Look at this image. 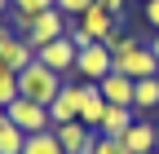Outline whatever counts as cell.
Returning <instances> with one entry per match:
<instances>
[{
    "instance_id": "cell-11",
    "label": "cell",
    "mask_w": 159,
    "mask_h": 154,
    "mask_svg": "<svg viewBox=\"0 0 159 154\" xmlns=\"http://www.w3.org/2000/svg\"><path fill=\"white\" fill-rule=\"evenodd\" d=\"M97 92L111 101V106H133V79L128 75H119V71H111L102 84H97Z\"/></svg>"
},
{
    "instance_id": "cell-4",
    "label": "cell",
    "mask_w": 159,
    "mask_h": 154,
    "mask_svg": "<svg viewBox=\"0 0 159 154\" xmlns=\"http://www.w3.org/2000/svg\"><path fill=\"white\" fill-rule=\"evenodd\" d=\"M80 106H84V84H62V92L49 101V123L53 128H62V123H75L80 119Z\"/></svg>"
},
{
    "instance_id": "cell-28",
    "label": "cell",
    "mask_w": 159,
    "mask_h": 154,
    "mask_svg": "<svg viewBox=\"0 0 159 154\" xmlns=\"http://www.w3.org/2000/svg\"><path fill=\"white\" fill-rule=\"evenodd\" d=\"M5 13H9V0H0V18H5Z\"/></svg>"
},
{
    "instance_id": "cell-9",
    "label": "cell",
    "mask_w": 159,
    "mask_h": 154,
    "mask_svg": "<svg viewBox=\"0 0 159 154\" xmlns=\"http://www.w3.org/2000/svg\"><path fill=\"white\" fill-rule=\"evenodd\" d=\"M133 123H137V110L133 106H111L106 101V114H102V123H97V132H102V137H124Z\"/></svg>"
},
{
    "instance_id": "cell-1",
    "label": "cell",
    "mask_w": 159,
    "mask_h": 154,
    "mask_svg": "<svg viewBox=\"0 0 159 154\" xmlns=\"http://www.w3.org/2000/svg\"><path fill=\"white\" fill-rule=\"evenodd\" d=\"M62 84H66V79H62L57 71H49L40 57H35L27 71H18V97H31V101H40V106H49L57 92H62Z\"/></svg>"
},
{
    "instance_id": "cell-5",
    "label": "cell",
    "mask_w": 159,
    "mask_h": 154,
    "mask_svg": "<svg viewBox=\"0 0 159 154\" xmlns=\"http://www.w3.org/2000/svg\"><path fill=\"white\" fill-rule=\"evenodd\" d=\"M9 123L22 128L27 137H31V132H49V128H53V123H49V106H40V101H31V97H18V101L9 106Z\"/></svg>"
},
{
    "instance_id": "cell-19",
    "label": "cell",
    "mask_w": 159,
    "mask_h": 154,
    "mask_svg": "<svg viewBox=\"0 0 159 154\" xmlns=\"http://www.w3.org/2000/svg\"><path fill=\"white\" fill-rule=\"evenodd\" d=\"M89 154H128V145L119 141V137H102V132H97L93 137V150Z\"/></svg>"
},
{
    "instance_id": "cell-12",
    "label": "cell",
    "mask_w": 159,
    "mask_h": 154,
    "mask_svg": "<svg viewBox=\"0 0 159 154\" xmlns=\"http://www.w3.org/2000/svg\"><path fill=\"white\" fill-rule=\"evenodd\" d=\"M119 141L128 145V154H155V123L150 119H137Z\"/></svg>"
},
{
    "instance_id": "cell-26",
    "label": "cell",
    "mask_w": 159,
    "mask_h": 154,
    "mask_svg": "<svg viewBox=\"0 0 159 154\" xmlns=\"http://www.w3.org/2000/svg\"><path fill=\"white\" fill-rule=\"evenodd\" d=\"M150 53H155V57H159V31H155V35H150Z\"/></svg>"
},
{
    "instance_id": "cell-13",
    "label": "cell",
    "mask_w": 159,
    "mask_h": 154,
    "mask_svg": "<svg viewBox=\"0 0 159 154\" xmlns=\"http://www.w3.org/2000/svg\"><path fill=\"white\" fill-rule=\"evenodd\" d=\"M0 62H5V66H9V71L18 75V71H27V66L35 62V49H31V44L22 40V35H13V40H9L5 49H0Z\"/></svg>"
},
{
    "instance_id": "cell-7",
    "label": "cell",
    "mask_w": 159,
    "mask_h": 154,
    "mask_svg": "<svg viewBox=\"0 0 159 154\" xmlns=\"http://www.w3.org/2000/svg\"><path fill=\"white\" fill-rule=\"evenodd\" d=\"M35 57H40V62H44L49 71H57V75L66 79V75H75V57H80V49H75L66 35H62V40H49V44L40 49Z\"/></svg>"
},
{
    "instance_id": "cell-15",
    "label": "cell",
    "mask_w": 159,
    "mask_h": 154,
    "mask_svg": "<svg viewBox=\"0 0 159 154\" xmlns=\"http://www.w3.org/2000/svg\"><path fill=\"white\" fill-rule=\"evenodd\" d=\"M80 27H84L93 40H106V31H115V27H119V18H111L106 9H97V5H93V9L80 13Z\"/></svg>"
},
{
    "instance_id": "cell-18",
    "label": "cell",
    "mask_w": 159,
    "mask_h": 154,
    "mask_svg": "<svg viewBox=\"0 0 159 154\" xmlns=\"http://www.w3.org/2000/svg\"><path fill=\"white\" fill-rule=\"evenodd\" d=\"M13 101H18V75H13V71H9L5 62H0V106L9 110Z\"/></svg>"
},
{
    "instance_id": "cell-20",
    "label": "cell",
    "mask_w": 159,
    "mask_h": 154,
    "mask_svg": "<svg viewBox=\"0 0 159 154\" xmlns=\"http://www.w3.org/2000/svg\"><path fill=\"white\" fill-rule=\"evenodd\" d=\"M93 5H97V0H53V9H62L66 18H80V13L93 9Z\"/></svg>"
},
{
    "instance_id": "cell-21",
    "label": "cell",
    "mask_w": 159,
    "mask_h": 154,
    "mask_svg": "<svg viewBox=\"0 0 159 154\" xmlns=\"http://www.w3.org/2000/svg\"><path fill=\"white\" fill-rule=\"evenodd\" d=\"M9 5H13V9H22V13H31V18H35V13H44V9H53V0H9Z\"/></svg>"
},
{
    "instance_id": "cell-3",
    "label": "cell",
    "mask_w": 159,
    "mask_h": 154,
    "mask_svg": "<svg viewBox=\"0 0 159 154\" xmlns=\"http://www.w3.org/2000/svg\"><path fill=\"white\" fill-rule=\"evenodd\" d=\"M71 31V18L62 9H44V13H35V22H31V35H27V44L40 53L49 40H62V35Z\"/></svg>"
},
{
    "instance_id": "cell-2",
    "label": "cell",
    "mask_w": 159,
    "mask_h": 154,
    "mask_svg": "<svg viewBox=\"0 0 159 154\" xmlns=\"http://www.w3.org/2000/svg\"><path fill=\"white\" fill-rule=\"evenodd\" d=\"M111 71H115V57H111V49L102 40L89 44V49H80V57H75V79L80 84H102Z\"/></svg>"
},
{
    "instance_id": "cell-10",
    "label": "cell",
    "mask_w": 159,
    "mask_h": 154,
    "mask_svg": "<svg viewBox=\"0 0 159 154\" xmlns=\"http://www.w3.org/2000/svg\"><path fill=\"white\" fill-rule=\"evenodd\" d=\"M155 106H159V75H150V79H133V110H137V119H150Z\"/></svg>"
},
{
    "instance_id": "cell-14",
    "label": "cell",
    "mask_w": 159,
    "mask_h": 154,
    "mask_svg": "<svg viewBox=\"0 0 159 154\" xmlns=\"http://www.w3.org/2000/svg\"><path fill=\"white\" fill-rule=\"evenodd\" d=\"M102 114H106V97L97 92V84H84V106H80V123L97 132V123H102Z\"/></svg>"
},
{
    "instance_id": "cell-29",
    "label": "cell",
    "mask_w": 159,
    "mask_h": 154,
    "mask_svg": "<svg viewBox=\"0 0 159 154\" xmlns=\"http://www.w3.org/2000/svg\"><path fill=\"white\" fill-rule=\"evenodd\" d=\"M155 154H159V123H155Z\"/></svg>"
},
{
    "instance_id": "cell-22",
    "label": "cell",
    "mask_w": 159,
    "mask_h": 154,
    "mask_svg": "<svg viewBox=\"0 0 159 154\" xmlns=\"http://www.w3.org/2000/svg\"><path fill=\"white\" fill-rule=\"evenodd\" d=\"M66 40H71L75 49H89V44H97V40H93V35H89L84 27H80V22H71V31H66Z\"/></svg>"
},
{
    "instance_id": "cell-17",
    "label": "cell",
    "mask_w": 159,
    "mask_h": 154,
    "mask_svg": "<svg viewBox=\"0 0 159 154\" xmlns=\"http://www.w3.org/2000/svg\"><path fill=\"white\" fill-rule=\"evenodd\" d=\"M22 145H27V132L22 128H13V123L0 128V154H22Z\"/></svg>"
},
{
    "instance_id": "cell-30",
    "label": "cell",
    "mask_w": 159,
    "mask_h": 154,
    "mask_svg": "<svg viewBox=\"0 0 159 154\" xmlns=\"http://www.w3.org/2000/svg\"><path fill=\"white\" fill-rule=\"evenodd\" d=\"M142 5H146V0H142Z\"/></svg>"
},
{
    "instance_id": "cell-8",
    "label": "cell",
    "mask_w": 159,
    "mask_h": 154,
    "mask_svg": "<svg viewBox=\"0 0 159 154\" xmlns=\"http://www.w3.org/2000/svg\"><path fill=\"white\" fill-rule=\"evenodd\" d=\"M53 137H57V145H62L66 154H89L97 132H93V128H84V123L75 119V123H62V128H53Z\"/></svg>"
},
{
    "instance_id": "cell-16",
    "label": "cell",
    "mask_w": 159,
    "mask_h": 154,
    "mask_svg": "<svg viewBox=\"0 0 159 154\" xmlns=\"http://www.w3.org/2000/svg\"><path fill=\"white\" fill-rule=\"evenodd\" d=\"M22 154H66V150L57 145L53 128H49V132H31V137H27V145H22Z\"/></svg>"
},
{
    "instance_id": "cell-25",
    "label": "cell",
    "mask_w": 159,
    "mask_h": 154,
    "mask_svg": "<svg viewBox=\"0 0 159 154\" xmlns=\"http://www.w3.org/2000/svg\"><path fill=\"white\" fill-rule=\"evenodd\" d=\"M9 40H13V31H9V22H5V18H0V49H5Z\"/></svg>"
},
{
    "instance_id": "cell-6",
    "label": "cell",
    "mask_w": 159,
    "mask_h": 154,
    "mask_svg": "<svg viewBox=\"0 0 159 154\" xmlns=\"http://www.w3.org/2000/svg\"><path fill=\"white\" fill-rule=\"evenodd\" d=\"M115 71L128 75V79H150V75H159V57L150 53V44H137L115 57Z\"/></svg>"
},
{
    "instance_id": "cell-23",
    "label": "cell",
    "mask_w": 159,
    "mask_h": 154,
    "mask_svg": "<svg viewBox=\"0 0 159 154\" xmlns=\"http://www.w3.org/2000/svg\"><path fill=\"white\" fill-rule=\"evenodd\" d=\"M97 9H106L111 18H124V9H128V0H97Z\"/></svg>"
},
{
    "instance_id": "cell-27",
    "label": "cell",
    "mask_w": 159,
    "mask_h": 154,
    "mask_svg": "<svg viewBox=\"0 0 159 154\" xmlns=\"http://www.w3.org/2000/svg\"><path fill=\"white\" fill-rule=\"evenodd\" d=\"M5 123H9V110H5V106H0V128H5Z\"/></svg>"
},
{
    "instance_id": "cell-24",
    "label": "cell",
    "mask_w": 159,
    "mask_h": 154,
    "mask_svg": "<svg viewBox=\"0 0 159 154\" xmlns=\"http://www.w3.org/2000/svg\"><path fill=\"white\" fill-rule=\"evenodd\" d=\"M142 18H146V27H155V31H159V0H146Z\"/></svg>"
}]
</instances>
